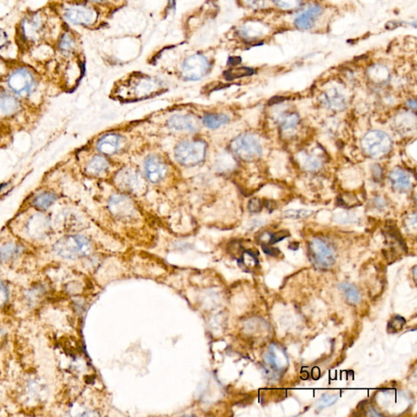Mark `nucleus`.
I'll return each instance as SVG.
<instances>
[{
  "instance_id": "obj_12",
  "label": "nucleus",
  "mask_w": 417,
  "mask_h": 417,
  "mask_svg": "<svg viewBox=\"0 0 417 417\" xmlns=\"http://www.w3.org/2000/svg\"><path fill=\"white\" fill-rule=\"evenodd\" d=\"M109 210L121 218H129L135 214V207L131 200L120 195H114L109 201Z\"/></svg>"
},
{
  "instance_id": "obj_21",
  "label": "nucleus",
  "mask_w": 417,
  "mask_h": 417,
  "mask_svg": "<svg viewBox=\"0 0 417 417\" xmlns=\"http://www.w3.org/2000/svg\"><path fill=\"white\" fill-rule=\"evenodd\" d=\"M109 166V162L107 160L101 156H96L90 160V162L88 163V173L93 176H98L100 174L103 173Z\"/></svg>"
},
{
  "instance_id": "obj_1",
  "label": "nucleus",
  "mask_w": 417,
  "mask_h": 417,
  "mask_svg": "<svg viewBox=\"0 0 417 417\" xmlns=\"http://www.w3.org/2000/svg\"><path fill=\"white\" fill-rule=\"evenodd\" d=\"M159 80L143 73H133L116 84L112 96L118 101H142L153 97L162 90Z\"/></svg>"
},
{
  "instance_id": "obj_6",
  "label": "nucleus",
  "mask_w": 417,
  "mask_h": 417,
  "mask_svg": "<svg viewBox=\"0 0 417 417\" xmlns=\"http://www.w3.org/2000/svg\"><path fill=\"white\" fill-rule=\"evenodd\" d=\"M309 257L313 264L319 269H328L336 260V255L331 246L319 238L313 239L310 242Z\"/></svg>"
},
{
  "instance_id": "obj_5",
  "label": "nucleus",
  "mask_w": 417,
  "mask_h": 417,
  "mask_svg": "<svg viewBox=\"0 0 417 417\" xmlns=\"http://www.w3.org/2000/svg\"><path fill=\"white\" fill-rule=\"evenodd\" d=\"M361 144L366 154L372 157H381L391 149L392 140L386 133L372 131L364 135Z\"/></svg>"
},
{
  "instance_id": "obj_35",
  "label": "nucleus",
  "mask_w": 417,
  "mask_h": 417,
  "mask_svg": "<svg viewBox=\"0 0 417 417\" xmlns=\"http://www.w3.org/2000/svg\"><path fill=\"white\" fill-rule=\"evenodd\" d=\"M289 232L288 231H277L276 233L272 234L270 235V244H275L276 242L280 241V240H284L287 236H289Z\"/></svg>"
},
{
  "instance_id": "obj_33",
  "label": "nucleus",
  "mask_w": 417,
  "mask_h": 417,
  "mask_svg": "<svg viewBox=\"0 0 417 417\" xmlns=\"http://www.w3.org/2000/svg\"><path fill=\"white\" fill-rule=\"evenodd\" d=\"M277 6L285 9H294L299 5L301 0H273Z\"/></svg>"
},
{
  "instance_id": "obj_20",
  "label": "nucleus",
  "mask_w": 417,
  "mask_h": 417,
  "mask_svg": "<svg viewBox=\"0 0 417 417\" xmlns=\"http://www.w3.org/2000/svg\"><path fill=\"white\" fill-rule=\"evenodd\" d=\"M19 109V103L10 95L0 94V117L14 114Z\"/></svg>"
},
{
  "instance_id": "obj_31",
  "label": "nucleus",
  "mask_w": 417,
  "mask_h": 417,
  "mask_svg": "<svg viewBox=\"0 0 417 417\" xmlns=\"http://www.w3.org/2000/svg\"><path fill=\"white\" fill-rule=\"evenodd\" d=\"M254 73V70L249 68H239V69H232L227 73V77L229 79H234L237 77L248 76Z\"/></svg>"
},
{
  "instance_id": "obj_4",
  "label": "nucleus",
  "mask_w": 417,
  "mask_h": 417,
  "mask_svg": "<svg viewBox=\"0 0 417 417\" xmlns=\"http://www.w3.org/2000/svg\"><path fill=\"white\" fill-rule=\"evenodd\" d=\"M231 152L238 158L245 161H253L260 158L263 153L262 144L255 135L242 134L231 141Z\"/></svg>"
},
{
  "instance_id": "obj_7",
  "label": "nucleus",
  "mask_w": 417,
  "mask_h": 417,
  "mask_svg": "<svg viewBox=\"0 0 417 417\" xmlns=\"http://www.w3.org/2000/svg\"><path fill=\"white\" fill-rule=\"evenodd\" d=\"M115 182L119 189L129 193L140 194L145 191L146 184L141 173L135 168H124L117 174Z\"/></svg>"
},
{
  "instance_id": "obj_2",
  "label": "nucleus",
  "mask_w": 417,
  "mask_h": 417,
  "mask_svg": "<svg viewBox=\"0 0 417 417\" xmlns=\"http://www.w3.org/2000/svg\"><path fill=\"white\" fill-rule=\"evenodd\" d=\"M54 251L64 259H78L90 254L92 244L85 236L69 235L58 240L54 245Z\"/></svg>"
},
{
  "instance_id": "obj_19",
  "label": "nucleus",
  "mask_w": 417,
  "mask_h": 417,
  "mask_svg": "<svg viewBox=\"0 0 417 417\" xmlns=\"http://www.w3.org/2000/svg\"><path fill=\"white\" fill-rule=\"evenodd\" d=\"M267 364L272 367L275 370H282L286 366L287 358L282 351L276 347H272L265 359Z\"/></svg>"
},
{
  "instance_id": "obj_41",
  "label": "nucleus",
  "mask_w": 417,
  "mask_h": 417,
  "mask_svg": "<svg viewBox=\"0 0 417 417\" xmlns=\"http://www.w3.org/2000/svg\"><path fill=\"white\" fill-rule=\"evenodd\" d=\"M92 1H94V2L97 3H101L104 2V1H105V0H92Z\"/></svg>"
},
{
  "instance_id": "obj_22",
  "label": "nucleus",
  "mask_w": 417,
  "mask_h": 417,
  "mask_svg": "<svg viewBox=\"0 0 417 417\" xmlns=\"http://www.w3.org/2000/svg\"><path fill=\"white\" fill-rule=\"evenodd\" d=\"M229 122V117L226 114H210L204 116L203 123L210 129H217Z\"/></svg>"
},
{
  "instance_id": "obj_11",
  "label": "nucleus",
  "mask_w": 417,
  "mask_h": 417,
  "mask_svg": "<svg viewBox=\"0 0 417 417\" xmlns=\"http://www.w3.org/2000/svg\"><path fill=\"white\" fill-rule=\"evenodd\" d=\"M146 175L148 180L152 183H158L166 176L167 167L163 160L156 155H151L146 159Z\"/></svg>"
},
{
  "instance_id": "obj_23",
  "label": "nucleus",
  "mask_w": 417,
  "mask_h": 417,
  "mask_svg": "<svg viewBox=\"0 0 417 417\" xmlns=\"http://www.w3.org/2000/svg\"><path fill=\"white\" fill-rule=\"evenodd\" d=\"M277 122L282 130H290L298 124L299 116L294 113H285L279 117Z\"/></svg>"
},
{
  "instance_id": "obj_3",
  "label": "nucleus",
  "mask_w": 417,
  "mask_h": 417,
  "mask_svg": "<svg viewBox=\"0 0 417 417\" xmlns=\"http://www.w3.org/2000/svg\"><path fill=\"white\" fill-rule=\"evenodd\" d=\"M206 144L202 140H186L179 143L175 150L178 162L184 166H194L206 157Z\"/></svg>"
},
{
  "instance_id": "obj_15",
  "label": "nucleus",
  "mask_w": 417,
  "mask_h": 417,
  "mask_svg": "<svg viewBox=\"0 0 417 417\" xmlns=\"http://www.w3.org/2000/svg\"><path fill=\"white\" fill-rule=\"evenodd\" d=\"M170 127L179 131H195L199 128V122L194 116L176 114L168 121Z\"/></svg>"
},
{
  "instance_id": "obj_9",
  "label": "nucleus",
  "mask_w": 417,
  "mask_h": 417,
  "mask_svg": "<svg viewBox=\"0 0 417 417\" xmlns=\"http://www.w3.org/2000/svg\"><path fill=\"white\" fill-rule=\"evenodd\" d=\"M9 88L17 94L26 97L35 86V78L30 71L24 68L13 71L8 79Z\"/></svg>"
},
{
  "instance_id": "obj_24",
  "label": "nucleus",
  "mask_w": 417,
  "mask_h": 417,
  "mask_svg": "<svg viewBox=\"0 0 417 417\" xmlns=\"http://www.w3.org/2000/svg\"><path fill=\"white\" fill-rule=\"evenodd\" d=\"M338 288L343 292L344 295L347 297V301L350 303L358 304L360 302V292L358 291V289L354 285L347 284V283H343V284H340Z\"/></svg>"
},
{
  "instance_id": "obj_39",
  "label": "nucleus",
  "mask_w": 417,
  "mask_h": 417,
  "mask_svg": "<svg viewBox=\"0 0 417 417\" xmlns=\"http://www.w3.org/2000/svg\"><path fill=\"white\" fill-rule=\"evenodd\" d=\"M368 411H369V415H372V416H379V415H381L380 413L375 411L374 409L372 408V407L368 409Z\"/></svg>"
},
{
  "instance_id": "obj_17",
  "label": "nucleus",
  "mask_w": 417,
  "mask_h": 417,
  "mask_svg": "<svg viewBox=\"0 0 417 417\" xmlns=\"http://www.w3.org/2000/svg\"><path fill=\"white\" fill-rule=\"evenodd\" d=\"M389 180L393 188L399 192H406L411 188V176L403 170L392 171L389 173Z\"/></svg>"
},
{
  "instance_id": "obj_30",
  "label": "nucleus",
  "mask_w": 417,
  "mask_h": 417,
  "mask_svg": "<svg viewBox=\"0 0 417 417\" xmlns=\"http://www.w3.org/2000/svg\"><path fill=\"white\" fill-rule=\"evenodd\" d=\"M73 45H74V42L70 35L68 34H64L61 37L60 43H59V47L62 52H70L71 50L73 49Z\"/></svg>"
},
{
  "instance_id": "obj_28",
  "label": "nucleus",
  "mask_w": 417,
  "mask_h": 417,
  "mask_svg": "<svg viewBox=\"0 0 417 417\" xmlns=\"http://www.w3.org/2000/svg\"><path fill=\"white\" fill-rule=\"evenodd\" d=\"M314 214L312 210H289L284 212L282 216L285 218L290 219H300L311 216Z\"/></svg>"
},
{
  "instance_id": "obj_10",
  "label": "nucleus",
  "mask_w": 417,
  "mask_h": 417,
  "mask_svg": "<svg viewBox=\"0 0 417 417\" xmlns=\"http://www.w3.org/2000/svg\"><path fill=\"white\" fill-rule=\"evenodd\" d=\"M64 16L69 22L74 25L88 26L95 20V13L87 7H69L65 10Z\"/></svg>"
},
{
  "instance_id": "obj_25",
  "label": "nucleus",
  "mask_w": 417,
  "mask_h": 417,
  "mask_svg": "<svg viewBox=\"0 0 417 417\" xmlns=\"http://www.w3.org/2000/svg\"><path fill=\"white\" fill-rule=\"evenodd\" d=\"M56 199V196L53 193H43L35 198L34 204L39 210H47L52 206Z\"/></svg>"
},
{
  "instance_id": "obj_13",
  "label": "nucleus",
  "mask_w": 417,
  "mask_h": 417,
  "mask_svg": "<svg viewBox=\"0 0 417 417\" xmlns=\"http://www.w3.org/2000/svg\"><path fill=\"white\" fill-rule=\"evenodd\" d=\"M43 28V20L39 14L28 16L22 24V34L29 40L39 39Z\"/></svg>"
},
{
  "instance_id": "obj_36",
  "label": "nucleus",
  "mask_w": 417,
  "mask_h": 417,
  "mask_svg": "<svg viewBox=\"0 0 417 417\" xmlns=\"http://www.w3.org/2000/svg\"><path fill=\"white\" fill-rule=\"evenodd\" d=\"M405 320L403 318L399 316H396L393 320L390 322L389 327H391V330L393 331H398V330L402 328V325L404 324Z\"/></svg>"
},
{
  "instance_id": "obj_29",
  "label": "nucleus",
  "mask_w": 417,
  "mask_h": 417,
  "mask_svg": "<svg viewBox=\"0 0 417 417\" xmlns=\"http://www.w3.org/2000/svg\"><path fill=\"white\" fill-rule=\"evenodd\" d=\"M321 166V160L316 156H306L303 160V167L306 171L314 172Z\"/></svg>"
},
{
  "instance_id": "obj_26",
  "label": "nucleus",
  "mask_w": 417,
  "mask_h": 417,
  "mask_svg": "<svg viewBox=\"0 0 417 417\" xmlns=\"http://www.w3.org/2000/svg\"><path fill=\"white\" fill-rule=\"evenodd\" d=\"M47 221L46 218L41 216V215H37L31 219L29 227H30V231H32L34 234L43 233L47 230Z\"/></svg>"
},
{
  "instance_id": "obj_34",
  "label": "nucleus",
  "mask_w": 417,
  "mask_h": 417,
  "mask_svg": "<svg viewBox=\"0 0 417 417\" xmlns=\"http://www.w3.org/2000/svg\"><path fill=\"white\" fill-rule=\"evenodd\" d=\"M263 201L259 198H254L248 202V210L251 213H259L263 209Z\"/></svg>"
},
{
  "instance_id": "obj_37",
  "label": "nucleus",
  "mask_w": 417,
  "mask_h": 417,
  "mask_svg": "<svg viewBox=\"0 0 417 417\" xmlns=\"http://www.w3.org/2000/svg\"><path fill=\"white\" fill-rule=\"evenodd\" d=\"M8 301V291L2 281H0V307L4 306Z\"/></svg>"
},
{
  "instance_id": "obj_38",
  "label": "nucleus",
  "mask_w": 417,
  "mask_h": 417,
  "mask_svg": "<svg viewBox=\"0 0 417 417\" xmlns=\"http://www.w3.org/2000/svg\"><path fill=\"white\" fill-rule=\"evenodd\" d=\"M263 249L266 254H268V255H272V256H274V255L280 254V251H279L278 248H270V247H268V245H265V244H263Z\"/></svg>"
},
{
  "instance_id": "obj_16",
  "label": "nucleus",
  "mask_w": 417,
  "mask_h": 417,
  "mask_svg": "<svg viewBox=\"0 0 417 417\" xmlns=\"http://www.w3.org/2000/svg\"><path fill=\"white\" fill-rule=\"evenodd\" d=\"M121 137L117 134H107L101 137L97 143L99 151L105 155H113L120 148Z\"/></svg>"
},
{
  "instance_id": "obj_8",
  "label": "nucleus",
  "mask_w": 417,
  "mask_h": 417,
  "mask_svg": "<svg viewBox=\"0 0 417 417\" xmlns=\"http://www.w3.org/2000/svg\"><path fill=\"white\" fill-rule=\"evenodd\" d=\"M210 69V62L206 56L195 54L184 60L182 65L183 77L187 80L196 81L205 76Z\"/></svg>"
},
{
  "instance_id": "obj_18",
  "label": "nucleus",
  "mask_w": 417,
  "mask_h": 417,
  "mask_svg": "<svg viewBox=\"0 0 417 417\" xmlns=\"http://www.w3.org/2000/svg\"><path fill=\"white\" fill-rule=\"evenodd\" d=\"M323 102L330 109L342 110L346 107V99L337 89H330L323 95Z\"/></svg>"
},
{
  "instance_id": "obj_40",
  "label": "nucleus",
  "mask_w": 417,
  "mask_h": 417,
  "mask_svg": "<svg viewBox=\"0 0 417 417\" xmlns=\"http://www.w3.org/2000/svg\"><path fill=\"white\" fill-rule=\"evenodd\" d=\"M409 107L412 108V109H415L416 108V103H415V101H410L408 102Z\"/></svg>"
},
{
  "instance_id": "obj_27",
  "label": "nucleus",
  "mask_w": 417,
  "mask_h": 417,
  "mask_svg": "<svg viewBox=\"0 0 417 417\" xmlns=\"http://www.w3.org/2000/svg\"><path fill=\"white\" fill-rule=\"evenodd\" d=\"M20 252L21 248L19 246L13 243L5 244L0 248V256L3 259L6 260L16 257L17 255H19Z\"/></svg>"
},
{
  "instance_id": "obj_14",
  "label": "nucleus",
  "mask_w": 417,
  "mask_h": 417,
  "mask_svg": "<svg viewBox=\"0 0 417 417\" xmlns=\"http://www.w3.org/2000/svg\"><path fill=\"white\" fill-rule=\"evenodd\" d=\"M321 13H322L321 7L318 5L310 7L306 11L301 13L296 18L294 25L299 30H310L314 26V24L317 22V19L319 18Z\"/></svg>"
},
{
  "instance_id": "obj_32",
  "label": "nucleus",
  "mask_w": 417,
  "mask_h": 417,
  "mask_svg": "<svg viewBox=\"0 0 417 417\" xmlns=\"http://www.w3.org/2000/svg\"><path fill=\"white\" fill-rule=\"evenodd\" d=\"M338 398V395L330 396L328 394H324V395L322 396V398L319 401V404H318L319 408H324L327 406H331V405L333 404L334 402H336Z\"/></svg>"
}]
</instances>
